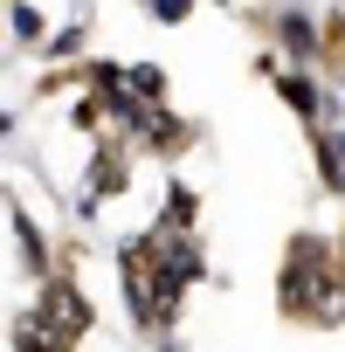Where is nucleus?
Wrapping results in <instances>:
<instances>
[{
	"label": "nucleus",
	"mask_w": 345,
	"mask_h": 352,
	"mask_svg": "<svg viewBox=\"0 0 345 352\" xmlns=\"http://www.w3.org/2000/svg\"><path fill=\"white\" fill-rule=\"evenodd\" d=\"M35 318H42L49 331H63V338H76V331L90 324V304H83V297H76L69 283H49V290H42V311H35Z\"/></svg>",
	"instance_id": "f03ea898"
},
{
	"label": "nucleus",
	"mask_w": 345,
	"mask_h": 352,
	"mask_svg": "<svg viewBox=\"0 0 345 352\" xmlns=\"http://www.w3.org/2000/svg\"><path fill=\"white\" fill-rule=\"evenodd\" d=\"M276 90L290 97V111H297V118H318V83H311V76H297V69L283 76V69H276Z\"/></svg>",
	"instance_id": "20e7f679"
},
{
	"label": "nucleus",
	"mask_w": 345,
	"mask_h": 352,
	"mask_svg": "<svg viewBox=\"0 0 345 352\" xmlns=\"http://www.w3.org/2000/svg\"><path fill=\"white\" fill-rule=\"evenodd\" d=\"M331 42H338V56H345V14H331Z\"/></svg>",
	"instance_id": "1a4fd4ad"
},
{
	"label": "nucleus",
	"mask_w": 345,
	"mask_h": 352,
	"mask_svg": "<svg viewBox=\"0 0 345 352\" xmlns=\"http://www.w3.org/2000/svg\"><path fill=\"white\" fill-rule=\"evenodd\" d=\"M8 28H14V42H42V14L28 8V0H14V8H8Z\"/></svg>",
	"instance_id": "0eeeda50"
},
{
	"label": "nucleus",
	"mask_w": 345,
	"mask_h": 352,
	"mask_svg": "<svg viewBox=\"0 0 345 352\" xmlns=\"http://www.w3.org/2000/svg\"><path fill=\"white\" fill-rule=\"evenodd\" d=\"M276 304H283V318H297V324H338V318H345V276L331 270V249H324L318 235H297V242H290Z\"/></svg>",
	"instance_id": "f257e3e1"
},
{
	"label": "nucleus",
	"mask_w": 345,
	"mask_h": 352,
	"mask_svg": "<svg viewBox=\"0 0 345 352\" xmlns=\"http://www.w3.org/2000/svg\"><path fill=\"white\" fill-rule=\"evenodd\" d=\"M118 187H124V159H118V152H104V159L90 166V194H118Z\"/></svg>",
	"instance_id": "39448f33"
},
{
	"label": "nucleus",
	"mask_w": 345,
	"mask_h": 352,
	"mask_svg": "<svg viewBox=\"0 0 345 352\" xmlns=\"http://www.w3.org/2000/svg\"><path fill=\"white\" fill-rule=\"evenodd\" d=\"M276 42H283V56H297V63H311L318 49H331V42H318V28H311L304 14H283V21H276Z\"/></svg>",
	"instance_id": "7ed1b4c3"
},
{
	"label": "nucleus",
	"mask_w": 345,
	"mask_h": 352,
	"mask_svg": "<svg viewBox=\"0 0 345 352\" xmlns=\"http://www.w3.org/2000/svg\"><path fill=\"white\" fill-rule=\"evenodd\" d=\"M131 90H138L145 104H166V69H152V63H131Z\"/></svg>",
	"instance_id": "423d86ee"
},
{
	"label": "nucleus",
	"mask_w": 345,
	"mask_h": 352,
	"mask_svg": "<svg viewBox=\"0 0 345 352\" xmlns=\"http://www.w3.org/2000/svg\"><path fill=\"white\" fill-rule=\"evenodd\" d=\"M152 14H159V21H187L194 0H152Z\"/></svg>",
	"instance_id": "6e6552de"
}]
</instances>
